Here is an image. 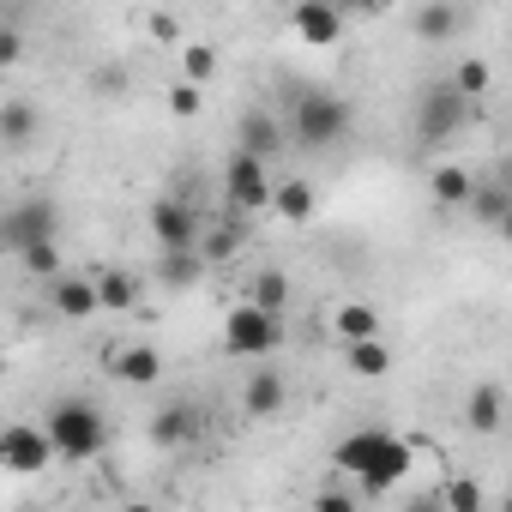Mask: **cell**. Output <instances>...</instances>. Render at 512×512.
<instances>
[{
  "instance_id": "6da1fadb",
  "label": "cell",
  "mask_w": 512,
  "mask_h": 512,
  "mask_svg": "<svg viewBox=\"0 0 512 512\" xmlns=\"http://www.w3.org/2000/svg\"><path fill=\"white\" fill-rule=\"evenodd\" d=\"M410 458H416V440H398V434H386V428H362V434L338 440V452H332V464L350 470V476H362L368 494L392 488V482L410 470Z\"/></svg>"
},
{
  "instance_id": "7a4b0ae2",
  "label": "cell",
  "mask_w": 512,
  "mask_h": 512,
  "mask_svg": "<svg viewBox=\"0 0 512 512\" xmlns=\"http://www.w3.org/2000/svg\"><path fill=\"white\" fill-rule=\"evenodd\" d=\"M43 428H49L55 464H91V458H103V446H109V422H103V410L85 404V398H61V404L43 416Z\"/></svg>"
},
{
  "instance_id": "3957f363",
  "label": "cell",
  "mask_w": 512,
  "mask_h": 512,
  "mask_svg": "<svg viewBox=\"0 0 512 512\" xmlns=\"http://www.w3.org/2000/svg\"><path fill=\"white\" fill-rule=\"evenodd\" d=\"M284 344V314H266V308H253V302H235L223 314V356L235 362H272Z\"/></svg>"
},
{
  "instance_id": "277c9868",
  "label": "cell",
  "mask_w": 512,
  "mask_h": 512,
  "mask_svg": "<svg viewBox=\"0 0 512 512\" xmlns=\"http://www.w3.org/2000/svg\"><path fill=\"white\" fill-rule=\"evenodd\" d=\"M223 205L235 217H266V205H272V163L235 145L223 157Z\"/></svg>"
},
{
  "instance_id": "5b68a950",
  "label": "cell",
  "mask_w": 512,
  "mask_h": 512,
  "mask_svg": "<svg viewBox=\"0 0 512 512\" xmlns=\"http://www.w3.org/2000/svg\"><path fill=\"white\" fill-rule=\"evenodd\" d=\"M290 127H296V145L326 151V145H338V139L350 133V103H344L338 91H302Z\"/></svg>"
},
{
  "instance_id": "8992f818",
  "label": "cell",
  "mask_w": 512,
  "mask_h": 512,
  "mask_svg": "<svg viewBox=\"0 0 512 512\" xmlns=\"http://www.w3.org/2000/svg\"><path fill=\"white\" fill-rule=\"evenodd\" d=\"M55 464V446H49V428L43 422H13V428H0V470H13V476H37Z\"/></svg>"
},
{
  "instance_id": "52a82bcc",
  "label": "cell",
  "mask_w": 512,
  "mask_h": 512,
  "mask_svg": "<svg viewBox=\"0 0 512 512\" xmlns=\"http://www.w3.org/2000/svg\"><path fill=\"white\" fill-rule=\"evenodd\" d=\"M278 223H290V229H302V223H314V211H320V193H314V181L308 175H272V205H266Z\"/></svg>"
},
{
  "instance_id": "ba28073f",
  "label": "cell",
  "mask_w": 512,
  "mask_h": 512,
  "mask_svg": "<svg viewBox=\"0 0 512 512\" xmlns=\"http://www.w3.org/2000/svg\"><path fill=\"white\" fill-rule=\"evenodd\" d=\"M49 314L55 320H97V284H91V272H55L49 278Z\"/></svg>"
},
{
  "instance_id": "9c48e42d",
  "label": "cell",
  "mask_w": 512,
  "mask_h": 512,
  "mask_svg": "<svg viewBox=\"0 0 512 512\" xmlns=\"http://www.w3.org/2000/svg\"><path fill=\"white\" fill-rule=\"evenodd\" d=\"M151 235H157V247H193V241H199V211H193L187 199L163 193V199L151 205Z\"/></svg>"
},
{
  "instance_id": "30bf717a",
  "label": "cell",
  "mask_w": 512,
  "mask_h": 512,
  "mask_svg": "<svg viewBox=\"0 0 512 512\" xmlns=\"http://www.w3.org/2000/svg\"><path fill=\"white\" fill-rule=\"evenodd\" d=\"M284 404H290V386H284L278 368H253V374H247V386H241V416L272 422V416H284Z\"/></svg>"
},
{
  "instance_id": "8fae6325",
  "label": "cell",
  "mask_w": 512,
  "mask_h": 512,
  "mask_svg": "<svg viewBox=\"0 0 512 512\" xmlns=\"http://www.w3.org/2000/svg\"><path fill=\"white\" fill-rule=\"evenodd\" d=\"M464 121H470V103H464L452 85H434V91L422 97V115H416L422 139H446V133H458Z\"/></svg>"
},
{
  "instance_id": "7c38bea8",
  "label": "cell",
  "mask_w": 512,
  "mask_h": 512,
  "mask_svg": "<svg viewBox=\"0 0 512 512\" xmlns=\"http://www.w3.org/2000/svg\"><path fill=\"white\" fill-rule=\"evenodd\" d=\"M290 25H296V37H302V43L332 49V43L344 37V7H332V0H302V7L290 13Z\"/></svg>"
},
{
  "instance_id": "4fadbf2b",
  "label": "cell",
  "mask_w": 512,
  "mask_h": 512,
  "mask_svg": "<svg viewBox=\"0 0 512 512\" xmlns=\"http://www.w3.org/2000/svg\"><path fill=\"white\" fill-rule=\"evenodd\" d=\"M464 428H470V434H500V428H506V386H500V380L470 386V398H464Z\"/></svg>"
},
{
  "instance_id": "5bb4252c",
  "label": "cell",
  "mask_w": 512,
  "mask_h": 512,
  "mask_svg": "<svg viewBox=\"0 0 512 512\" xmlns=\"http://www.w3.org/2000/svg\"><path fill=\"white\" fill-rule=\"evenodd\" d=\"M235 145H241V151H253V157H266V163H278V151L290 145V133H284V121H272L266 109H247V115H241Z\"/></svg>"
},
{
  "instance_id": "9a60e30c",
  "label": "cell",
  "mask_w": 512,
  "mask_h": 512,
  "mask_svg": "<svg viewBox=\"0 0 512 512\" xmlns=\"http://www.w3.org/2000/svg\"><path fill=\"white\" fill-rule=\"evenodd\" d=\"M91 284H97V314H133V308H139V278H133V272L97 266Z\"/></svg>"
},
{
  "instance_id": "2e32d148",
  "label": "cell",
  "mask_w": 512,
  "mask_h": 512,
  "mask_svg": "<svg viewBox=\"0 0 512 512\" xmlns=\"http://www.w3.org/2000/svg\"><path fill=\"white\" fill-rule=\"evenodd\" d=\"M109 374H115L121 386H157V380H163V356H157L151 344H121V350L109 356Z\"/></svg>"
},
{
  "instance_id": "e0dca14e",
  "label": "cell",
  "mask_w": 512,
  "mask_h": 512,
  "mask_svg": "<svg viewBox=\"0 0 512 512\" xmlns=\"http://www.w3.org/2000/svg\"><path fill=\"white\" fill-rule=\"evenodd\" d=\"M0 229H7V247H25V241H37V235H55V205H49V199H25L19 211L0 217Z\"/></svg>"
},
{
  "instance_id": "ac0fdd59",
  "label": "cell",
  "mask_w": 512,
  "mask_h": 512,
  "mask_svg": "<svg viewBox=\"0 0 512 512\" xmlns=\"http://www.w3.org/2000/svg\"><path fill=\"white\" fill-rule=\"evenodd\" d=\"M241 235H247V223L229 211V223H199V241H193V247H199L205 266H229L235 253H241Z\"/></svg>"
},
{
  "instance_id": "d6986e66",
  "label": "cell",
  "mask_w": 512,
  "mask_h": 512,
  "mask_svg": "<svg viewBox=\"0 0 512 512\" xmlns=\"http://www.w3.org/2000/svg\"><path fill=\"white\" fill-rule=\"evenodd\" d=\"M205 272H211V266L199 260V247H157V278H163L169 290H193Z\"/></svg>"
},
{
  "instance_id": "ffe728a7",
  "label": "cell",
  "mask_w": 512,
  "mask_h": 512,
  "mask_svg": "<svg viewBox=\"0 0 512 512\" xmlns=\"http://www.w3.org/2000/svg\"><path fill=\"white\" fill-rule=\"evenodd\" d=\"M464 31V13L452 0H422L416 7V43H452Z\"/></svg>"
},
{
  "instance_id": "44dd1931",
  "label": "cell",
  "mask_w": 512,
  "mask_h": 512,
  "mask_svg": "<svg viewBox=\"0 0 512 512\" xmlns=\"http://www.w3.org/2000/svg\"><path fill=\"white\" fill-rule=\"evenodd\" d=\"M37 127H43L37 103H25V97H13V103H0V145H7V151H25V145L37 139Z\"/></svg>"
},
{
  "instance_id": "7402d4cb",
  "label": "cell",
  "mask_w": 512,
  "mask_h": 512,
  "mask_svg": "<svg viewBox=\"0 0 512 512\" xmlns=\"http://www.w3.org/2000/svg\"><path fill=\"white\" fill-rule=\"evenodd\" d=\"M470 187H476V175H470L464 163H440V169H428V193H434V205H446V211H464Z\"/></svg>"
},
{
  "instance_id": "603a6c76",
  "label": "cell",
  "mask_w": 512,
  "mask_h": 512,
  "mask_svg": "<svg viewBox=\"0 0 512 512\" xmlns=\"http://www.w3.org/2000/svg\"><path fill=\"white\" fill-rule=\"evenodd\" d=\"M464 211H470L482 229H506L512 199H506V187H500V181H476V187H470V199H464Z\"/></svg>"
},
{
  "instance_id": "cb8c5ba5",
  "label": "cell",
  "mask_w": 512,
  "mask_h": 512,
  "mask_svg": "<svg viewBox=\"0 0 512 512\" xmlns=\"http://www.w3.org/2000/svg\"><path fill=\"white\" fill-rule=\"evenodd\" d=\"M193 428H199V416H193L187 404H163V410L151 416V446H163V452H169V446H187Z\"/></svg>"
},
{
  "instance_id": "d4e9b609",
  "label": "cell",
  "mask_w": 512,
  "mask_h": 512,
  "mask_svg": "<svg viewBox=\"0 0 512 512\" xmlns=\"http://www.w3.org/2000/svg\"><path fill=\"white\" fill-rule=\"evenodd\" d=\"M175 49H181L175 79H187V85H211V79L223 73V55H217L211 43H175Z\"/></svg>"
},
{
  "instance_id": "484cf974",
  "label": "cell",
  "mask_w": 512,
  "mask_h": 512,
  "mask_svg": "<svg viewBox=\"0 0 512 512\" xmlns=\"http://www.w3.org/2000/svg\"><path fill=\"white\" fill-rule=\"evenodd\" d=\"M344 362H350V374H362V380L392 374V350H386L380 338H350V344H344Z\"/></svg>"
},
{
  "instance_id": "4316f807",
  "label": "cell",
  "mask_w": 512,
  "mask_h": 512,
  "mask_svg": "<svg viewBox=\"0 0 512 512\" xmlns=\"http://www.w3.org/2000/svg\"><path fill=\"white\" fill-rule=\"evenodd\" d=\"M332 332L350 344V338H380V308L374 302H344L338 314H332Z\"/></svg>"
},
{
  "instance_id": "83f0119b",
  "label": "cell",
  "mask_w": 512,
  "mask_h": 512,
  "mask_svg": "<svg viewBox=\"0 0 512 512\" xmlns=\"http://www.w3.org/2000/svg\"><path fill=\"white\" fill-rule=\"evenodd\" d=\"M464 103H476V97H488V85H494V67L482 61V55H464L458 67H452V79H446Z\"/></svg>"
},
{
  "instance_id": "f1b7e54d",
  "label": "cell",
  "mask_w": 512,
  "mask_h": 512,
  "mask_svg": "<svg viewBox=\"0 0 512 512\" xmlns=\"http://www.w3.org/2000/svg\"><path fill=\"white\" fill-rule=\"evenodd\" d=\"M19 260H25V272H31V278H43V284H49L55 272H67V266H61V247H55V235H37V241H25V247H19Z\"/></svg>"
},
{
  "instance_id": "f546056e",
  "label": "cell",
  "mask_w": 512,
  "mask_h": 512,
  "mask_svg": "<svg viewBox=\"0 0 512 512\" xmlns=\"http://www.w3.org/2000/svg\"><path fill=\"white\" fill-rule=\"evenodd\" d=\"M247 302L266 308V314H284V308H290V278H284V272H260V278L247 284Z\"/></svg>"
},
{
  "instance_id": "4dcf8cb0",
  "label": "cell",
  "mask_w": 512,
  "mask_h": 512,
  "mask_svg": "<svg viewBox=\"0 0 512 512\" xmlns=\"http://www.w3.org/2000/svg\"><path fill=\"white\" fill-rule=\"evenodd\" d=\"M199 109H205V85L175 79V85H169V115H175V121H193Z\"/></svg>"
},
{
  "instance_id": "1f68e13d",
  "label": "cell",
  "mask_w": 512,
  "mask_h": 512,
  "mask_svg": "<svg viewBox=\"0 0 512 512\" xmlns=\"http://www.w3.org/2000/svg\"><path fill=\"white\" fill-rule=\"evenodd\" d=\"M25 49H31V37H25L19 25H0V73H13V67L25 61Z\"/></svg>"
},
{
  "instance_id": "d6a6232c",
  "label": "cell",
  "mask_w": 512,
  "mask_h": 512,
  "mask_svg": "<svg viewBox=\"0 0 512 512\" xmlns=\"http://www.w3.org/2000/svg\"><path fill=\"white\" fill-rule=\"evenodd\" d=\"M440 506H452V512H482V488H476V482H446Z\"/></svg>"
},
{
  "instance_id": "836d02e7",
  "label": "cell",
  "mask_w": 512,
  "mask_h": 512,
  "mask_svg": "<svg viewBox=\"0 0 512 512\" xmlns=\"http://www.w3.org/2000/svg\"><path fill=\"white\" fill-rule=\"evenodd\" d=\"M151 43H163V49L181 43V19L175 13H151Z\"/></svg>"
},
{
  "instance_id": "e575fe53",
  "label": "cell",
  "mask_w": 512,
  "mask_h": 512,
  "mask_svg": "<svg viewBox=\"0 0 512 512\" xmlns=\"http://www.w3.org/2000/svg\"><path fill=\"white\" fill-rule=\"evenodd\" d=\"M0 380H7V356H0Z\"/></svg>"
},
{
  "instance_id": "d590c367",
  "label": "cell",
  "mask_w": 512,
  "mask_h": 512,
  "mask_svg": "<svg viewBox=\"0 0 512 512\" xmlns=\"http://www.w3.org/2000/svg\"><path fill=\"white\" fill-rule=\"evenodd\" d=\"M0 247H7V229H0Z\"/></svg>"
},
{
  "instance_id": "8d00e7d4",
  "label": "cell",
  "mask_w": 512,
  "mask_h": 512,
  "mask_svg": "<svg viewBox=\"0 0 512 512\" xmlns=\"http://www.w3.org/2000/svg\"><path fill=\"white\" fill-rule=\"evenodd\" d=\"M332 7H344V0H332Z\"/></svg>"
},
{
  "instance_id": "74e56055",
  "label": "cell",
  "mask_w": 512,
  "mask_h": 512,
  "mask_svg": "<svg viewBox=\"0 0 512 512\" xmlns=\"http://www.w3.org/2000/svg\"><path fill=\"white\" fill-rule=\"evenodd\" d=\"M356 7H368V0H356Z\"/></svg>"
}]
</instances>
